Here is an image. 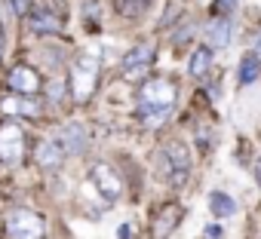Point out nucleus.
Segmentation results:
<instances>
[{
    "label": "nucleus",
    "mask_w": 261,
    "mask_h": 239,
    "mask_svg": "<svg viewBox=\"0 0 261 239\" xmlns=\"http://www.w3.org/2000/svg\"><path fill=\"white\" fill-rule=\"evenodd\" d=\"M0 55H4V31H0Z\"/></svg>",
    "instance_id": "24"
},
{
    "label": "nucleus",
    "mask_w": 261,
    "mask_h": 239,
    "mask_svg": "<svg viewBox=\"0 0 261 239\" xmlns=\"http://www.w3.org/2000/svg\"><path fill=\"white\" fill-rule=\"evenodd\" d=\"M62 160H65V147L59 144V141H40L37 147H34V163L40 166V169H46V172H53V169H59L62 166Z\"/></svg>",
    "instance_id": "11"
},
{
    "label": "nucleus",
    "mask_w": 261,
    "mask_h": 239,
    "mask_svg": "<svg viewBox=\"0 0 261 239\" xmlns=\"http://www.w3.org/2000/svg\"><path fill=\"white\" fill-rule=\"evenodd\" d=\"M46 221L31 208H13L7 215V239H43Z\"/></svg>",
    "instance_id": "4"
},
{
    "label": "nucleus",
    "mask_w": 261,
    "mask_h": 239,
    "mask_svg": "<svg viewBox=\"0 0 261 239\" xmlns=\"http://www.w3.org/2000/svg\"><path fill=\"white\" fill-rule=\"evenodd\" d=\"M151 65H154V43H139L136 49H129L126 58H123V80L145 83Z\"/></svg>",
    "instance_id": "5"
},
{
    "label": "nucleus",
    "mask_w": 261,
    "mask_h": 239,
    "mask_svg": "<svg viewBox=\"0 0 261 239\" xmlns=\"http://www.w3.org/2000/svg\"><path fill=\"white\" fill-rule=\"evenodd\" d=\"M255 55H258V62H261V31H258V37H255Z\"/></svg>",
    "instance_id": "22"
},
{
    "label": "nucleus",
    "mask_w": 261,
    "mask_h": 239,
    "mask_svg": "<svg viewBox=\"0 0 261 239\" xmlns=\"http://www.w3.org/2000/svg\"><path fill=\"white\" fill-rule=\"evenodd\" d=\"M181 218H185V205H181V202H166V205H160L157 215H154V221H151V236H154V239H169V236L178 230Z\"/></svg>",
    "instance_id": "8"
},
{
    "label": "nucleus",
    "mask_w": 261,
    "mask_h": 239,
    "mask_svg": "<svg viewBox=\"0 0 261 239\" xmlns=\"http://www.w3.org/2000/svg\"><path fill=\"white\" fill-rule=\"evenodd\" d=\"M237 4H240V0H215V4H212L215 19H227V13H233V10H237Z\"/></svg>",
    "instance_id": "18"
},
{
    "label": "nucleus",
    "mask_w": 261,
    "mask_h": 239,
    "mask_svg": "<svg viewBox=\"0 0 261 239\" xmlns=\"http://www.w3.org/2000/svg\"><path fill=\"white\" fill-rule=\"evenodd\" d=\"M258 74H261V62H258V55L255 52H249V55H243V62H240V86H249V83H255L258 80Z\"/></svg>",
    "instance_id": "15"
},
{
    "label": "nucleus",
    "mask_w": 261,
    "mask_h": 239,
    "mask_svg": "<svg viewBox=\"0 0 261 239\" xmlns=\"http://www.w3.org/2000/svg\"><path fill=\"white\" fill-rule=\"evenodd\" d=\"M28 28L34 34H59L65 28V10L56 7H40L28 16Z\"/></svg>",
    "instance_id": "9"
},
{
    "label": "nucleus",
    "mask_w": 261,
    "mask_h": 239,
    "mask_svg": "<svg viewBox=\"0 0 261 239\" xmlns=\"http://www.w3.org/2000/svg\"><path fill=\"white\" fill-rule=\"evenodd\" d=\"M218 236H221V227H218V224L206 227V239H218Z\"/></svg>",
    "instance_id": "20"
},
{
    "label": "nucleus",
    "mask_w": 261,
    "mask_h": 239,
    "mask_svg": "<svg viewBox=\"0 0 261 239\" xmlns=\"http://www.w3.org/2000/svg\"><path fill=\"white\" fill-rule=\"evenodd\" d=\"M7 86H10L13 92H19V95H34V92L43 89V80H40L37 68H31V65H16V68L10 71V77H7Z\"/></svg>",
    "instance_id": "10"
},
{
    "label": "nucleus",
    "mask_w": 261,
    "mask_h": 239,
    "mask_svg": "<svg viewBox=\"0 0 261 239\" xmlns=\"http://www.w3.org/2000/svg\"><path fill=\"white\" fill-rule=\"evenodd\" d=\"M49 95H53V98H59V95H65V86H62V83H53V89H49Z\"/></svg>",
    "instance_id": "21"
},
{
    "label": "nucleus",
    "mask_w": 261,
    "mask_h": 239,
    "mask_svg": "<svg viewBox=\"0 0 261 239\" xmlns=\"http://www.w3.org/2000/svg\"><path fill=\"white\" fill-rule=\"evenodd\" d=\"M59 144H62L65 151H71V154H80L83 144H86V141H83V126H77V123L68 126V129H65V141H59Z\"/></svg>",
    "instance_id": "17"
},
{
    "label": "nucleus",
    "mask_w": 261,
    "mask_h": 239,
    "mask_svg": "<svg viewBox=\"0 0 261 239\" xmlns=\"http://www.w3.org/2000/svg\"><path fill=\"white\" fill-rule=\"evenodd\" d=\"M175 98H178V86L169 77H148L139 86V116L148 126H160L172 113Z\"/></svg>",
    "instance_id": "1"
},
{
    "label": "nucleus",
    "mask_w": 261,
    "mask_h": 239,
    "mask_svg": "<svg viewBox=\"0 0 261 239\" xmlns=\"http://www.w3.org/2000/svg\"><path fill=\"white\" fill-rule=\"evenodd\" d=\"M209 208H212V215H215V218H227V215H233V212H237V202H233L227 193L212 190V193H209Z\"/></svg>",
    "instance_id": "14"
},
{
    "label": "nucleus",
    "mask_w": 261,
    "mask_h": 239,
    "mask_svg": "<svg viewBox=\"0 0 261 239\" xmlns=\"http://www.w3.org/2000/svg\"><path fill=\"white\" fill-rule=\"evenodd\" d=\"M209 68H212V49H209V46L194 49V55H191V62H188V74H191L194 80H200V77L209 74Z\"/></svg>",
    "instance_id": "13"
},
{
    "label": "nucleus",
    "mask_w": 261,
    "mask_h": 239,
    "mask_svg": "<svg viewBox=\"0 0 261 239\" xmlns=\"http://www.w3.org/2000/svg\"><path fill=\"white\" fill-rule=\"evenodd\" d=\"M0 107H4V113H13V116H19V113L37 116V107H34V101H28V98H13V95H7L4 101H0Z\"/></svg>",
    "instance_id": "16"
},
{
    "label": "nucleus",
    "mask_w": 261,
    "mask_h": 239,
    "mask_svg": "<svg viewBox=\"0 0 261 239\" xmlns=\"http://www.w3.org/2000/svg\"><path fill=\"white\" fill-rule=\"evenodd\" d=\"M157 172L172 184V187H181L191 175V154L181 141H169L160 157H157Z\"/></svg>",
    "instance_id": "3"
},
{
    "label": "nucleus",
    "mask_w": 261,
    "mask_h": 239,
    "mask_svg": "<svg viewBox=\"0 0 261 239\" xmlns=\"http://www.w3.org/2000/svg\"><path fill=\"white\" fill-rule=\"evenodd\" d=\"M25 154V132L16 120H4L0 123V160L4 163H19Z\"/></svg>",
    "instance_id": "6"
},
{
    "label": "nucleus",
    "mask_w": 261,
    "mask_h": 239,
    "mask_svg": "<svg viewBox=\"0 0 261 239\" xmlns=\"http://www.w3.org/2000/svg\"><path fill=\"white\" fill-rule=\"evenodd\" d=\"M255 181H258V187H261V160L255 163Z\"/></svg>",
    "instance_id": "23"
},
{
    "label": "nucleus",
    "mask_w": 261,
    "mask_h": 239,
    "mask_svg": "<svg viewBox=\"0 0 261 239\" xmlns=\"http://www.w3.org/2000/svg\"><path fill=\"white\" fill-rule=\"evenodd\" d=\"M10 7L16 16H28V10L34 7V0H10Z\"/></svg>",
    "instance_id": "19"
},
{
    "label": "nucleus",
    "mask_w": 261,
    "mask_h": 239,
    "mask_svg": "<svg viewBox=\"0 0 261 239\" xmlns=\"http://www.w3.org/2000/svg\"><path fill=\"white\" fill-rule=\"evenodd\" d=\"M89 184L101 193L105 202H117L120 193H123V181H120V175H117L108 163H95V166L89 169Z\"/></svg>",
    "instance_id": "7"
},
{
    "label": "nucleus",
    "mask_w": 261,
    "mask_h": 239,
    "mask_svg": "<svg viewBox=\"0 0 261 239\" xmlns=\"http://www.w3.org/2000/svg\"><path fill=\"white\" fill-rule=\"evenodd\" d=\"M68 83H71L74 101L77 104H86L95 95V89H98V55H92V52L77 55L74 65H71V80Z\"/></svg>",
    "instance_id": "2"
},
{
    "label": "nucleus",
    "mask_w": 261,
    "mask_h": 239,
    "mask_svg": "<svg viewBox=\"0 0 261 239\" xmlns=\"http://www.w3.org/2000/svg\"><path fill=\"white\" fill-rule=\"evenodd\" d=\"M233 37V22L230 19H212L206 25V46L209 49H224Z\"/></svg>",
    "instance_id": "12"
}]
</instances>
